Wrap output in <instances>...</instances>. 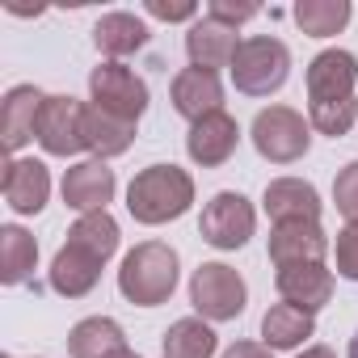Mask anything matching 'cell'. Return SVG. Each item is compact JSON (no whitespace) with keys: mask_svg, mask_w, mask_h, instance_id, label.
<instances>
[{"mask_svg":"<svg viewBox=\"0 0 358 358\" xmlns=\"http://www.w3.org/2000/svg\"><path fill=\"white\" fill-rule=\"evenodd\" d=\"M354 85H358V59L350 51L329 47L308 64V122L320 135L341 139L354 127L358 118Z\"/></svg>","mask_w":358,"mask_h":358,"instance_id":"cell-1","label":"cell"},{"mask_svg":"<svg viewBox=\"0 0 358 358\" xmlns=\"http://www.w3.org/2000/svg\"><path fill=\"white\" fill-rule=\"evenodd\" d=\"M194 203V177L177 164H148L127 186V211L143 228H160L169 220H182Z\"/></svg>","mask_w":358,"mask_h":358,"instance_id":"cell-2","label":"cell"},{"mask_svg":"<svg viewBox=\"0 0 358 358\" xmlns=\"http://www.w3.org/2000/svg\"><path fill=\"white\" fill-rule=\"evenodd\" d=\"M177 278H182V270H177V249H169L164 241H143L135 245L122 266H118V291L127 303L135 308H156L164 303L173 291H177Z\"/></svg>","mask_w":358,"mask_h":358,"instance_id":"cell-3","label":"cell"},{"mask_svg":"<svg viewBox=\"0 0 358 358\" xmlns=\"http://www.w3.org/2000/svg\"><path fill=\"white\" fill-rule=\"evenodd\" d=\"M228 72H232L236 93H245V97H270L291 76V51H287V43H278L270 34H253V38L241 43V51H236V59H232Z\"/></svg>","mask_w":358,"mask_h":358,"instance_id":"cell-4","label":"cell"},{"mask_svg":"<svg viewBox=\"0 0 358 358\" xmlns=\"http://www.w3.org/2000/svg\"><path fill=\"white\" fill-rule=\"evenodd\" d=\"M253 148L270 164H295L312 148V122L291 106H266L253 118Z\"/></svg>","mask_w":358,"mask_h":358,"instance_id":"cell-5","label":"cell"},{"mask_svg":"<svg viewBox=\"0 0 358 358\" xmlns=\"http://www.w3.org/2000/svg\"><path fill=\"white\" fill-rule=\"evenodd\" d=\"M190 303L194 312L207 320V324H220V320H236L249 303V287L245 278L224 266V262H203L190 278Z\"/></svg>","mask_w":358,"mask_h":358,"instance_id":"cell-6","label":"cell"},{"mask_svg":"<svg viewBox=\"0 0 358 358\" xmlns=\"http://www.w3.org/2000/svg\"><path fill=\"white\" fill-rule=\"evenodd\" d=\"M253 228H257V211H253V203H249L245 194H236V190H220V194L203 207V224H199L203 241H207L211 249H224V253L245 249L249 236H253Z\"/></svg>","mask_w":358,"mask_h":358,"instance_id":"cell-7","label":"cell"},{"mask_svg":"<svg viewBox=\"0 0 358 358\" xmlns=\"http://www.w3.org/2000/svg\"><path fill=\"white\" fill-rule=\"evenodd\" d=\"M89 93H93V106L127 122H139V114L148 110V85L127 64H97L89 72Z\"/></svg>","mask_w":358,"mask_h":358,"instance_id":"cell-8","label":"cell"},{"mask_svg":"<svg viewBox=\"0 0 358 358\" xmlns=\"http://www.w3.org/2000/svg\"><path fill=\"white\" fill-rule=\"evenodd\" d=\"M47 156H76L85 152V106L76 97H47L38 114V135Z\"/></svg>","mask_w":358,"mask_h":358,"instance_id":"cell-9","label":"cell"},{"mask_svg":"<svg viewBox=\"0 0 358 358\" xmlns=\"http://www.w3.org/2000/svg\"><path fill=\"white\" fill-rule=\"evenodd\" d=\"M169 97H173V110L182 114L190 127H194L199 118L224 110V85H220V76L207 72V68H182V72L173 76Z\"/></svg>","mask_w":358,"mask_h":358,"instance_id":"cell-10","label":"cell"},{"mask_svg":"<svg viewBox=\"0 0 358 358\" xmlns=\"http://www.w3.org/2000/svg\"><path fill=\"white\" fill-rule=\"evenodd\" d=\"M114 190H118V182H114V169H106V160H80L64 173V203L80 215L106 211Z\"/></svg>","mask_w":358,"mask_h":358,"instance_id":"cell-11","label":"cell"},{"mask_svg":"<svg viewBox=\"0 0 358 358\" xmlns=\"http://www.w3.org/2000/svg\"><path fill=\"white\" fill-rule=\"evenodd\" d=\"M236 143H241V127H236V118L224 114V110L199 118V122L190 127V135H186V152H190V160L203 164V169L228 164L232 152H236Z\"/></svg>","mask_w":358,"mask_h":358,"instance_id":"cell-12","label":"cell"},{"mask_svg":"<svg viewBox=\"0 0 358 358\" xmlns=\"http://www.w3.org/2000/svg\"><path fill=\"white\" fill-rule=\"evenodd\" d=\"M0 190H5V203L17 211V215H38L51 199V173L43 160H22L13 156L5 164V182H0Z\"/></svg>","mask_w":358,"mask_h":358,"instance_id":"cell-13","label":"cell"},{"mask_svg":"<svg viewBox=\"0 0 358 358\" xmlns=\"http://www.w3.org/2000/svg\"><path fill=\"white\" fill-rule=\"evenodd\" d=\"M47 106V93L34 85H13L0 106V135H5L9 152H22L34 135H38V114Z\"/></svg>","mask_w":358,"mask_h":358,"instance_id":"cell-14","label":"cell"},{"mask_svg":"<svg viewBox=\"0 0 358 358\" xmlns=\"http://www.w3.org/2000/svg\"><path fill=\"white\" fill-rule=\"evenodd\" d=\"M262 207L274 224H308V220L320 224V194L303 177H278V182H270Z\"/></svg>","mask_w":358,"mask_h":358,"instance_id":"cell-15","label":"cell"},{"mask_svg":"<svg viewBox=\"0 0 358 358\" xmlns=\"http://www.w3.org/2000/svg\"><path fill=\"white\" fill-rule=\"evenodd\" d=\"M329 257V236L320 224H274L270 232V262L274 270L282 266H308V262H324Z\"/></svg>","mask_w":358,"mask_h":358,"instance_id":"cell-16","label":"cell"},{"mask_svg":"<svg viewBox=\"0 0 358 358\" xmlns=\"http://www.w3.org/2000/svg\"><path fill=\"white\" fill-rule=\"evenodd\" d=\"M274 287L282 295V303H295L303 312H316L333 299V270L324 262H308V266H282L274 270Z\"/></svg>","mask_w":358,"mask_h":358,"instance_id":"cell-17","label":"cell"},{"mask_svg":"<svg viewBox=\"0 0 358 358\" xmlns=\"http://www.w3.org/2000/svg\"><path fill=\"white\" fill-rule=\"evenodd\" d=\"M241 43H245V38H236V30H228V26L211 22V17H203V22H194L190 34H186L190 68H207V72H215V68H232Z\"/></svg>","mask_w":358,"mask_h":358,"instance_id":"cell-18","label":"cell"},{"mask_svg":"<svg viewBox=\"0 0 358 358\" xmlns=\"http://www.w3.org/2000/svg\"><path fill=\"white\" fill-rule=\"evenodd\" d=\"M101 266H106L101 257H93V253H85L76 245H64L55 253V262H51V291L64 295V299H80V295H89L97 287Z\"/></svg>","mask_w":358,"mask_h":358,"instance_id":"cell-19","label":"cell"},{"mask_svg":"<svg viewBox=\"0 0 358 358\" xmlns=\"http://www.w3.org/2000/svg\"><path fill=\"white\" fill-rule=\"evenodd\" d=\"M148 43V26L135 13H106L93 26V47L106 55V64H118L127 55H135Z\"/></svg>","mask_w":358,"mask_h":358,"instance_id":"cell-20","label":"cell"},{"mask_svg":"<svg viewBox=\"0 0 358 358\" xmlns=\"http://www.w3.org/2000/svg\"><path fill=\"white\" fill-rule=\"evenodd\" d=\"M131 143H135V122L114 118L101 106H85V148L93 152V160L122 156Z\"/></svg>","mask_w":358,"mask_h":358,"instance_id":"cell-21","label":"cell"},{"mask_svg":"<svg viewBox=\"0 0 358 358\" xmlns=\"http://www.w3.org/2000/svg\"><path fill=\"white\" fill-rule=\"evenodd\" d=\"M118 350H127V333L110 316H89V320L72 324V333H68V354L72 358H110Z\"/></svg>","mask_w":358,"mask_h":358,"instance_id":"cell-22","label":"cell"},{"mask_svg":"<svg viewBox=\"0 0 358 358\" xmlns=\"http://www.w3.org/2000/svg\"><path fill=\"white\" fill-rule=\"evenodd\" d=\"M312 333H316L312 312H303V308H295V303H274V308L262 316V341H266L270 350H299Z\"/></svg>","mask_w":358,"mask_h":358,"instance_id":"cell-23","label":"cell"},{"mask_svg":"<svg viewBox=\"0 0 358 358\" xmlns=\"http://www.w3.org/2000/svg\"><path fill=\"white\" fill-rule=\"evenodd\" d=\"M34 266H38V241L26 228L5 224L0 228V282L17 287L34 274Z\"/></svg>","mask_w":358,"mask_h":358,"instance_id":"cell-24","label":"cell"},{"mask_svg":"<svg viewBox=\"0 0 358 358\" xmlns=\"http://www.w3.org/2000/svg\"><path fill=\"white\" fill-rule=\"evenodd\" d=\"M215 345H220V337L203 316H182L164 333V358H211Z\"/></svg>","mask_w":358,"mask_h":358,"instance_id":"cell-25","label":"cell"},{"mask_svg":"<svg viewBox=\"0 0 358 358\" xmlns=\"http://www.w3.org/2000/svg\"><path fill=\"white\" fill-rule=\"evenodd\" d=\"M350 13H354L350 0H295V9H291L295 26H299L308 38H329V34L345 30Z\"/></svg>","mask_w":358,"mask_h":358,"instance_id":"cell-26","label":"cell"},{"mask_svg":"<svg viewBox=\"0 0 358 358\" xmlns=\"http://www.w3.org/2000/svg\"><path fill=\"white\" fill-rule=\"evenodd\" d=\"M68 245H76V249H85V253H93V257H101V262H110V257L118 253V220H114L110 211L80 215V220L68 228Z\"/></svg>","mask_w":358,"mask_h":358,"instance_id":"cell-27","label":"cell"},{"mask_svg":"<svg viewBox=\"0 0 358 358\" xmlns=\"http://www.w3.org/2000/svg\"><path fill=\"white\" fill-rule=\"evenodd\" d=\"M333 203H337V211L345 215V224H358V160H350V164L337 173V182H333Z\"/></svg>","mask_w":358,"mask_h":358,"instance_id":"cell-28","label":"cell"},{"mask_svg":"<svg viewBox=\"0 0 358 358\" xmlns=\"http://www.w3.org/2000/svg\"><path fill=\"white\" fill-rule=\"evenodd\" d=\"M257 13H262V5H253V0H211V5H207V17L220 22V26H228V30L253 22Z\"/></svg>","mask_w":358,"mask_h":358,"instance_id":"cell-29","label":"cell"},{"mask_svg":"<svg viewBox=\"0 0 358 358\" xmlns=\"http://www.w3.org/2000/svg\"><path fill=\"white\" fill-rule=\"evenodd\" d=\"M333 253H337V274L350 278V282H358V224H350V228L337 232Z\"/></svg>","mask_w":358,"mask_h":358,"instance_id":"cell-30","label":"cell"},{"mask_svg":"<svg viewBox=\"0 0 358 358\" xmlns=\"http://www.w3.org/2000/svg\"><path fill=\"white\" fill-rule=\"evenodd\" d=\"M143 9H148L156 22H190V17L199 13L194 0H148Z\"/></svg>","mask_w":358,"mask_h":358,"instance_id":"cell-31","label":"cell"},{"mask_svg":"<svg viewBox=\"0 0 358 358\" xmlns=\"http://www.w3.org/2000/svg\"><path fill=\"white\" fill-rule=\"evenodd\" d=\"M220 358H274V354H270L266 341H236V345H228Z\"/></svg>","mask_w":358,"mask_h":358,"instance_id":"cell-32","label":"cell"},{"mask_svg":"<svg viewBox=\"0 0 358 358\" xmlns=\"http://www.w3.org/2000/svg\"><path fill=\"white\" fill-rule=\"evenodd\" d=\"M295 358H337V354H333L329 345H308V350H299Z\"/></svg>","mask_w":358,"mask_h":358,"instance_id":"cell-33","label":"cell"},{"mask_svg":"<svg viewBox=\"0 0 358 358\" xmlns=\"http://www.w3.org/2000/svg\"><path fill=\"white\" fill-rule=\"evenodd\" d=\"M110 358H139V354H135V350L127 345V350H118V354H110Z\"/></svg>","mask_w":358,"mask_h":358,"instance_id":"cell-34","label":"cell"},{"mask_svg":"<svg viewBox=\"0 0 358 358\" xmlns=\"http://www.w3.org/2000/svg\"><path fill=\"white\" fill-rule=\"evenodd\" d=\"M350 358H358V333L350 337Z\"/></svg>","mask_w":358,"mask_h":358,"instance_id":"cell-35","label":"cell"}]
</instances>
